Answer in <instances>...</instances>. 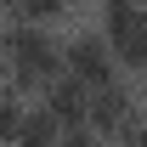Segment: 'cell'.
<instances>
[{
	"label": "cell",
	"instance_id": "cell-1",
	"mask_svg": "<svg viewBox=\"0 0 147 147\" xmlns=\"http://www.w3.org/2000/svg\"><path fill=\"white\" fill-rule=\"evenodd\" d=\"M96 28H102L113 62L125 74L147 68V6L142 0H108V6H96Z\"/></svg>",
	"mask_w": 147,
	"mask_h": 147
},
{
	"label": "cell",
	"instance_id": "cell-2",
	"mask_svg": "<svg viewBox=\"0 0 147 147\" xmlns=\"http://www.w3.org/2000/svg\"><path fill=\"white\" fill-rule=\"evenodd\" d=\"M0 51L11 57V68H34L45 79L62 74V34L57 28H40V23H6L0 28Z\"/></svg>",
	"mask_w": 147,
	"mask_h": 147
},
{
	"label": "cell",
	"instance_id": "cell-3",
	"mask_svg": "<svg viewBox=\"0 0 147 147\" xmlns=\"http://www.w3.org/2000/svg\"><path fill=\"white\" fill-rule=\"evenodd\" d=\"M62 68L74 74V79H85V85H113V79H125V68L113 62V51H108V40H102V28H68L62 34Z\"/></svg>",
	"mask_w": 147,
	"mask_h": 147
},
{
	"label": "cell",
	"instance_id": "cell-4",
	"mask_svg": "<svg viewBox=\"0 0 147 147\" xmlns=\"http://www.w3.org/2000/svg\"><path fill=\"white\" fill-rule=\"evenodd\" d=\"M136 119V85H130V74L125 79H113V85H96L91 91V108H85V125L96 130V136H119V130Z\"/></svg>",
	"mask_w": 147,
	"mask_h": 147
},
{
	"label": "cell",
	"instance_id": "cell-5",
	"mask_svg": "<svg viewBox=\"0 0 147 147\" xmlns=\"http://www.w3.org/2000/svg\"><path fill=\"white\" fill-rule=\"evenodd\" d=\"M40 102H45V108H51L62 125H85V108H91V85H85V79H74V74L62 68L51 85H45V96H40Z\"/></svg>",
	"mask_w": 147,
	"mask_h": 147
},
{
	"label": "cell",
	"instance_id": "cell-6",
	"mask_svg": "<svg viewBox=\"0 0 147 147\" xmlns=\"http://www.w3.org/2000/svg\"><path fill=\"white\" fill-rule=\"evenodd\" d=\"M62 142V119H57L45 102H28V113H23V130L11 147H57Z\"/></svg>",
	"mask_w": 147,
	"mask_h": 147
},
{
	"label": "cell",
	"instance_id": "cell-7",
	"mask_svg": "<svg viewBox=\"0 0 147 147\" xmlns=\"http://www.w3.org/2000/svg\"><path fill=\"white\" fill-rule=\"evenodd\" d=\"M11 17L17 23H40V28H68L74 23V0H11Z\"/></svg>",
	"mask_w": 147,
	"mask_h": 147
},
{
	"label": "cell",
	"instance_id": "cell-8",
	"mask_svg": "<svg viewBox=\"0 0 147 147\" xmlns=\"http://www.w3.org/2000/svg\"><path fill=\"white\" fill-rule=\"evenodd\" d=\"M23 113H28V102L11 91H0V147H11L17 142V130H23Z\"/></svg>",
	"mask_w": 147,
	"mask_h": 147
},
{
	"label": "cell",
	"instance_id": "cell-9",
	"mask_svg": "<svg viewBox=\"0 0 147 147\" xmlns=\"http://www.w3.org/2000/svg\"><path fill=\"white\" fill-rule=\"evenodd\" d=\"M57 147H113V142L96 136L91 125H62V142H57Z\"/></svg>",
	"mask_w": 147,
	"mask_h": 147
},
{
	"label": "cell",
	"instance_id": "cell-10",
	"mask_svg": "<svg viewBox=\"0 0 147 147\" xmlns=\"http://www.w3.org/2000/svg\"><path fill=\"white\" fill-rule=\"evenodd\" d=\"M130 85H136V102L147 108V68H142V74H130Z\"/></svg>",
	"mask_w": 147,
	"mask_h": 147
},
{
	"label": "cell",
	"instance_id": "cell-11",
	"mask_svg": "<svg viewBox=\"0 0 147 147\" xmlns=\"http://www.w3.org/2000/svg\"><path fill=\"white\" fill-rule=\"evenodd\" d=\"M6 23H11V0H0V28H6Z\"/></svg>",
	"mask_w": 147,
	"mask_h": 147
},
{
	"label": "cell",
	"instance_id": "cell-12",
	"mask_svg": "<svg viewBox=\"0 0 147 147\" xmlns=\"http://www.w3.org/2000/svg\"><path fill=\"white\" fill-rule=\"evenodd\" d=\"M91 6H108V0H91Z\"/></svg>",
	"mask_w": 147,
	"mask_h": 147
},
{
	"label": "cell",
	"instance_id": "cell-13",
	"mask_svg": "<svg viewBox=\"0 0 147 147\" xmlns=\"http://www.w3.org/2000/svg\"><path fill=\"white\" fill-rule=\"evenodd\" d=\"M142 6H147V0H142Z\"/></svg>",
	"mask_w": 147,
	"mask_h": 147
}]
</instances>
